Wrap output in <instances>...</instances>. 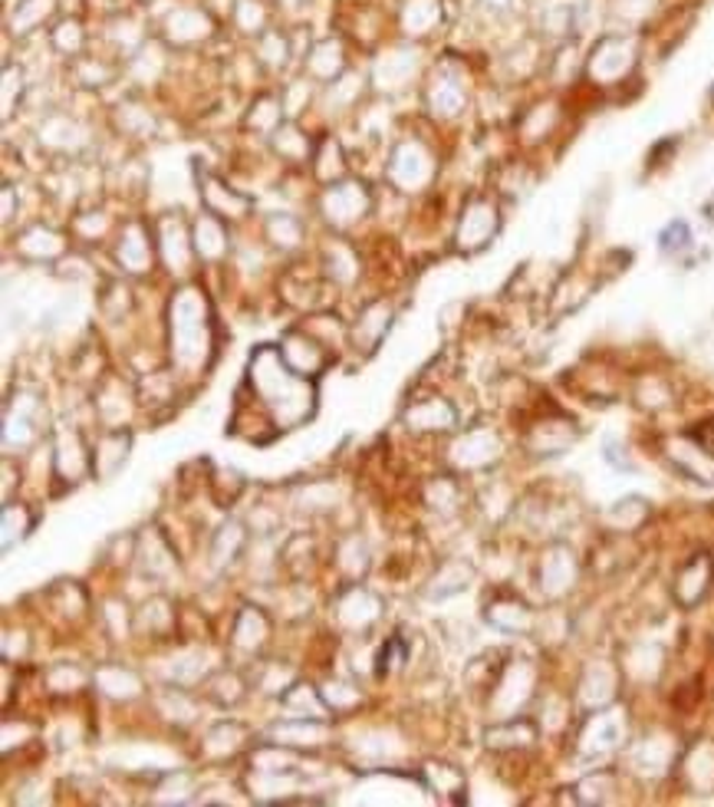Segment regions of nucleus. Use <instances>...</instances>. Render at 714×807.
<instances>
[{"label": "nucleus", "instance_id": "obj_1", "mask_svg": "<svg viewBox=\"0 0 714 807\" xmlns=\"http://www.w3.org/2000/svg\"><path fill=\"white\" fill-rule=\"evenodd\" d=\"M636 64V43L629 37H603L589 57V74L596 79H616Z\"/></svg>", "mask_w": 714, "mask_h": 807}, {"label": "nucleus", "instance_id": "obj_2", "mask_svg": "<svg viewBox=\"0 0 714 807\" xmlns=\"http://www.w3.org/2000/svg\"><path fill=\"white\" fill-rule=\"evenodd\" d=\"M692 244V231H688V224H682V221H675L665 234H662V251H685Z\"/></svg>", "mask_w": 714, "mask_h": 807}, {"label": "nucleus", "instance_id": "obj_3", "mask_svg": "<svg viewBox=\"0 0 714 807\" xmlns=\"http://www.w3.org/2000/svg\"><path fill=\"white\" fill-rule=\"evenodd\" d=\"M485 3H488L491 10H498V13H503V10H514V7H517L520 0H485Z\"/></svg>", "mask_w": 714, "mask_h": 807}]
</instances>
